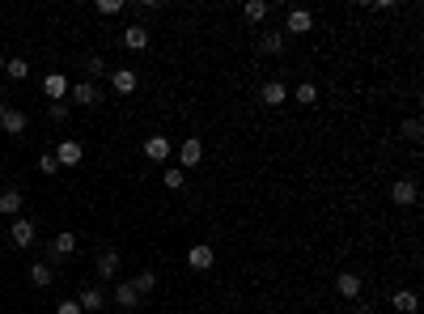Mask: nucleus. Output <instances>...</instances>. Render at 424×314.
<instances>
[{
    "label": "nucleus",
    "instance_id": "obj_26",
    "mask_svg": "<svg viewBox=\"0 0 424 314\" xmlns=\"http://www.w3.org/2000/svg\"><path fill=\"white\" fill-rule=\"evenodd\" d=\"M297 102H302V106H314V102H318V85L302 81V85H297Z\"/></svg>",
    "mask_w": 424,
    "mask_h": 314
},
{
    "label": "nucleus",
    "instance_id": "obj_2",
    "mask_svg": "<svg viewBox=\"0 0 424 314\" xmlns=\"http://www.w3.org/2000/svg\"><path fill=\"white\" fill-rule=\"evenodd\" d=\"M9 238H13V247L30 251V247H34V221H26V216H13V229H9Z\"/></svg>",
    "mask_w": 424,
    "mask_h": 314
},
{
    "label": "nucleus",
    "instance_id": "obj_7",
    "mask_svg": "<svg viewBox=\"0 0 424 314\" xmlns=\"http://www.w3.org/2000/svg\"><path fill=\"white\" fill-rule=\"evenodd\" d=\"M390 200H394V204H403V208H412V204L420 200V187H416L412 179H399V183L390 187Z\"/></svg>",
    "mask_w": 424,
    "mask_h": 314
},
{
    "label": "nucleus",
    "instance_id": "obj_15",
    "mask_svg": "<svg viewBox=\"0 0 424 314\" xmlns=\"http://www.w3.org/2000/svg\"><path fill=\"white\" fill-rule=\"evenodd\" d=\"M119 43H123V52H144V47H148V30L144 26H128L119 34Z\"/></svg>",
    "mask_w": 424,
    "mask_h": 314
},
{
    "label": "nucleus",
    "instance_id": "obj_35",
    "mask_svg": "<svg viewBox=\"0 0 424 314\" xmlns=\"http://www.w3.org/2000/svg\"><path fill=\"white\" fill-rule=\"evenodd\" d=\"M0 77H5V56H0Z\"/></svg>",
    "mask_w": 424,
    "mask_h": 314
},
{
    "label": "nucleus",
    "instance_id": "obj_20",
    "mask_svg": "<svg viewBox=\"0 0 424 314\" xmlns=\"http://www.w3.org/2000/svg\"><path fill=\"white\" fill-rule=\"evenodd\" d=\"M30 280H34L38 289H47V284H52V280H56V272H52V263H47V259H38V263H34V268H30Z\"/></svg>",
    "mask_w": 424,
    "mask_h": 314
},
{
    "label": "nucleus",
    "instance_id": "obj_25",
    "mask_svg": "<svg viewBox=\"0 0 424 314\" xmlns=\"http://www.w3.org/2000/svg\"><path fill=\"white\" fill-rule=\"evenodd\" d=\"M242 13H246V21H263L271 9H267V0H246V9H242Z\"/></svg>",
    "mask_w": 424,
    "mask_h": 314
},
{
    "label": "nucleus",
    "instance_id": "obj_29",
    "mask_svg": "<svg viewBox=\"0 0 424 314\" xmlns=\"http://www.w3.org/2000/svg\"><path fill=\"white\" fill-rule=\"evenodd\" d=\"M399 132H403V140H420V119H403V128H399Z\"/></svg>",
    "mask_w": 424,
    "mask_h": 314
},
{
    "label": "nucleus",
    "instance_id": "obj_16",
    "mask_svg": "<svg viewBox=\"0 0 424 314\" xmlns=\"http://www.w3.org/2000/svg\"><path fill=\"white\" fill-rule=\"evenodd\" d=\"M68 93H72V98H77L81 106H98V102H102V93H98V85H93V81H81V85H72Z\"/></svg>",
    "mask_w": 424,
    "mask_h": 314
},
{
    "label": "nucleus",
    "instance_id": "obj_13",
    "mask_svg": "<svg viewBox=\"0 0 424 314\" xmlns=\"http://www.w3.org/2000/svg\"><path fill=\"white\" fill-rule=\"evenodd\" d=\"M335 289H339V298H348V302H353V298H361L365 280H361L357 272H339V276H335Z\"/></svg>",
    "mask_w": 424,
    "mask_h": 314
},
{
    "label": "nucleus",
    "instance_id": "obj_19",
    "mask_svg": "<svg viewBox=\"0 0 424 314\" xmlns=\"http://www.w3.org/2000/svg\"><path fill=\"white\" fill-rule=\"evenodd\" d=\"M115 302H119L123 310H136V306H140V293L132 289V280H123V284L115 289Z\"/></svg>",
    "mask_w": 424,
    "mask_h": 314
},
{
    "label": "nucleus",
    "instance_id": "obj_28",
    "mask_svg": "<svg viewBox=\"0 0 424 314\" xmlns=\"http://www.w3.org/2000/svg\"><path fill=\"white\" fill-rule=\"evenodd\" d=\"M85 68H89V77H107V72H111L102 56H89V60H85Z\"/></svg>",
    "mask_w": 424,
    "mask_h": 314
},
{
    "label": "nucleus",
    "instance_id": "obj_24",
    "mask_svg": "<svg viewBox=\"0 0 424 314\" xmlns=\"http://www.w3.org/2000/svg\"><path fill=\"white\" fill-rule=\"evenodd\" d=\"M5 77L26 81V77H30V64H26V60H5Z\"/></svg>",
    "mask_w": 424,
    "mask_h": 314
},
{
    "label": "nucleus",
    "instance_id": "obj_3",
    "mask_svg": "<svg viewBox=\"0 0 424 314\" xmlns=\"http://www.w3.org/2000/svg\"><path fill=\"white\" fill-rule=\"evenodd\" d=\"M68 77H64V72H47V77H43V93H47V98H52V102H64L68 98Z\"/></svg>",
    "mask_w": 424,
    "mask_h": 314
},
{
    "label": "nucleus",
    "instance_id": "obj_14",
    "mask_svg": "<svg viewBox=\"0 0 424 314\" xmlns=\"http://www.w3.org/2000/svg\"><path fill=\"white\" fill-rule=\"evenodd\" d=\"M98 276H102V280H115V276H119V251H115V247L98 251Z\"/></svg>",
    "mask_w": 424,
    "mask_h": 314
},
{
    "label": "nucleus",
    "instance_id": "obj_21",
    "mask_svg": "<svg viewBox=\"0 0 424 314\" xmlns=\"http://www.w3.org/2000/svg\"><path fill=\"white\" fill-rule=\"evenodd\" d=\"M390 306H394L399 314H416V293H412V289H399V293L390 298Z\"/></svg>",
    "mask_w": 424,
    "mask_h": 314
},
{
    "label": "nucleus",
    "instance_id": "obj_6",
    "mask_svg": "<svg viewBox=\"0 0 424 314\" xmlns=\"http://www.w3.org/2000/svg\"><path fill=\"white\" fill-rule=\"evenodd\" d=\"M170 153H174L170 136H148V140H144V157H148V161H161V166H166Z\"/></svg>",
    "mask_w": 424,
    "mask_h": 314
},
{
    "label": "nucleus",
    "instance_id": "obj_33",
    "mask_svg": "<svg viewBox=\"0 0 424 314\" xmlns=\"http://www.w3.org/2000/svg\"><path fill=\"white\" fill-rule=\"evenodd\" d=\"M56 314H85V310H81L77 302H60V306H56Z\"/></svg>",
    "mask_w": 424,
    "mask_h": 314
},
{
    "label": "nucleus",
    "instance_id": "obj_30",
    "mask_svg": "<svg viewBox=\"0 0 424 314\" xmlns=\"http://www.w3.org/2000/svg\"><path fill=\"white\" fill-rule=\"evenodd\" d=\"M38 170H43V175H60V161H56L52 153H43V157H38Z\"/></svg>",
    "mask_w": 424,
    "mask_h": 314
},
{
    "label": "nucleus",
    "instance_id": "obj_18",
    "mask_svg": "<svg viewBox=\"0 0 424 314\" xmlns=\"http://www.w3.org/2000/svg\"><path fill=\"white\" fill-rule=\"evenodd\" d=\"M21 204H26V200H21V191H17V187L0 191V212H5V216H17V212H21Z\"/></svg>",
    "mask_w": 424,
    "mask_h": 314
},
{
    "label": "nucleus",
    "instance_id": "obj_31",
    "mask_svg": "<svg viewBox=\"0 0 424 314\" xmlns=\"http://www.w3.org/2000/svg\"><path fill=\"white\" fill-rule=\"evenodd\" d=\"M47 115H52L56 124H64V119H68L72 111H68V102H52V106H47Z\"/></svg>",
    "mask_w": 424,
    "mask_h": 314
},
{
    "label": "nucleus",
    "instance_id": "obj_22",
    "mask_svg": "<svg viewBox=\"0 0 424 314\" xmlns=\"http://www.w3.org/2000/svg\"><path fill=\"white\" fill-rule=\"evenodd\" d=\"M132 289H136V293H140V298H144V293H153V289H157V272H148V268H144V272H136V280H132Z\"/></svg>",
    "mask_w": 424,
    "mask_h": 314
},
{
    "label": "nucleus",
    "instance_id": "obj_1",
    "mask_svg": "<svg viewBox=\"0 0 424 314\" xmlns=\"http://www.w3.org/2000/svg\"><path fill=\"white\" fill-rule=\"evenodd\" d=\"M199 161H204V140H199V136H187V140L179 144V170H195Z\"/></svg>",
    "mask_w": 424,
    "mask_h": 314
},
{
    "label": "nucleus",
    "instance_id": "obj_17",
    "mask_svg": "<svg viewBox=\"0 0 424 314\" xmlns=\"http://www.w3.org/2000/svg\"><path fill=\"white\" fill-rule=\"evenodd\" d=\"M77 306H81L85 314H93V310H102V306H107V293H102V289H93V284H89V289H81Z\"/></svg>",
    "mask_w": 424,
    "mask_h": 314
},
{
    "label": "nucleus",
    "instance_id": "obj_10",
    "mask_svg": "<svg viewBox=\"0 0 424 314\" xmlns=\"http://www.w3.org/2000/svg\"><path fill=\"white\" fill-rule=\"evenodd\" d=\"M60 166H81V157H85V149H81V140H60V149L52 153Z\"/></svg>",
    "mask_w": 424,
    "mask_h": 314
},
{
    "label": "nucleus",
    "instance_id": "obj_23",
    "mask_svg": "<svg viewBox=\"0 0 424 314\" xmlns=\"http://www.w3.org/2000/svg\"><path fill=\"white\" fill-rule=\"evenodd\" d=\"M259 52H263V56H280V52H284V34H263V38H259Z\"/></svg>",
    "mask_w": 424,
    "mask_h": 314
},
{
    "label": "nucleus",
    "instance_id": "obj_5",
    "mask_svg": "<svg viewBox=\"0 0 424 314\" xmlns=\"http://www.w3.org/2000/svg\"><path fill=\"white\" fill-rule=\"evenodd\" d=\"M259 102H263V106H284V102H289V85H284V81H263Z\"/></svg>",
    "mask_w": 424,
    "mask_h": 314
},
{
    "label": "nucleus",
    "instance_id": "obj_4",
    "mask_svg": "<svg viewBox=\"0 0 424 314\" xmlns=\"http://www.w3.org/2000/svg\"><path fill=\"white\" fill-rule=\"evenodd\" d=\"M314 30V13H306V9H289V17H284V34H310Z\"/></svg>",
    "mask_w": 424,
    "mask_h": 314
},
{
    "label": "nucleus",
    "instance_id": "obj_12",
    "mask_svg": "<svg viewBox=\"0 0 424 314\" xmlns=\"http://www.w3.org/2000/svg\"><path fill=\"white\" fill-rule=\"evenodd\" d=\"M111 85H115V93H136V85H140L136 68H115L111 72Z\"/></svg>",
    "mask_w": 424,
    "mask_h": 314
},
{
    "label": "nucleus",
    "instance_id": "obj_9",
    "mask_svg": "<svg viewBox=\"0 0 424 314\" xmlns=\"http://www.w3.org/2000/svg\"><path fill=\"white\" fill-rule=\"evenodd\" d=\"M187 263H191L195 272H208L212 263H216V251H212V247H204V243H195V247L187 251Z\"/></svg>",
    "mask_w": 424,
    "mask_h": 314
},
{
    "label": "nucleus",
    "instance_id": "obj_11",
    "mask_svg": "<svg viewBox=\"0 0 424 314\" xmlns=\"http://www.w3.org/2000/svg\"><path fill=\"white\" fill-rule=\"evenodd\" d=\"M0 128H5L9 136H21L26 132V115H21L17 106H0Z\"/></svg>",
    "mask_w": 424,
    "mask_h": 314
},
{
    "label": "nucleus",
    "instance_id": "obj_32",
    "mask_svg": "<svg viewBox=\"0 0 424 314\" xmlns=\"http://www.w3.org/2000/svg\"><path fill=\"white\" fill-rule=\"evenodd\" d=\"M123 5H119V0H98V13H102V17H115Z\"/></svg>",
    "mask_w": 424,
    "mask_h": 314
},
{
    "label": "nucleus",
    "instance_id": "obj_34",
    "mask_svg": "<svg viewBox=\"0 0 424 314\" xmlns=\"http://www.w3.org/2000/svg\"><path fill=\"white\" fill-rule=\"evenodd\" d=\"M353 314H378V310H373V306H357Z\"/></svg>",
    "mask_w": 424,
    "mask_h": 314
},
{
    "label": "nucleus",
    "instance_id": "obj_27",
    "mask_svg": "<svg viewBox=\"0 0 424 314\" xmlns=\"http://www.w3.org/2000/svg\"><path fill=\"white\" fill-rule=\"evenodd\" d=\"M161 183H166L170 191H183V183H187V175L179 170V166H174V170H161Z\"/></svg>",
    "mask_w": 424,
    "mask_h": 314
},
{
    "label": "nucleus",
    "instance_id": "obj_36",
    "mask_svg": "<svg viewBox=\"0 0 424 314\" xmlns=\"http://www.w3.org/2000/svg\"><path fill=\"white\" fill-rule=\"evenodd\" d=\"M0 259H5V251H0Z\"/></svg>",
    "mask_w": 424,
    "mask_h": 314
},
{
    "label": "nucleus",
    "instance_id": "obj_8",
    "mask_svg": "<svg viewBox=\"0 0 424 314\" xmlns=\"http://www.w3.org/2000/svg\"><path fill=\"white\" fill-rule=\"evenodd\" d=\"M72 251H77V234H68V229H64V234H56V238H52V247H47V259H68Z\"/></svg>",
    "mask_w": 424,
    "mask_h": 314
}]
</instances>
